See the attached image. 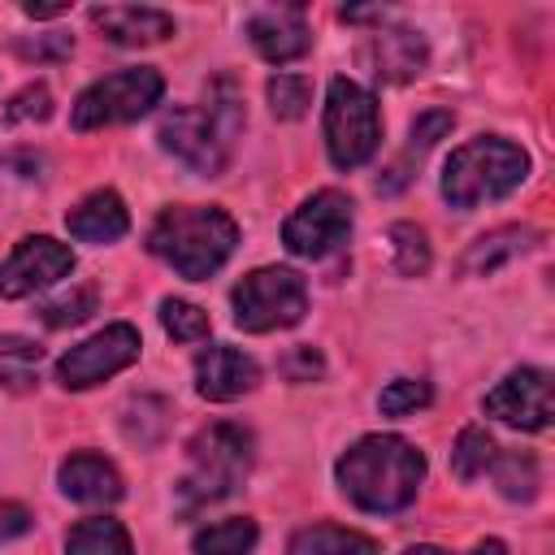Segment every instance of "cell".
Returning <instances> with one entry per match:
<instances>
[{"mask_svg":"<svg viewBox=\"0 0 555 555\" xmlns=\"http://www.w3.org/2000/svg\"><path fill=\"white\" fill-rule=\"evenodd\" d=\"M334 473L356 507L386 516V512H403L416 499L425 481V455L399 434H369L343 451Z\"/></svg>","mask_w":555,"mask_h":555,"instance_id":"6da1fadb","label":"cell"},{"mask_svg":"<svg viewBox=\"0 0 555 555\" xmlns=\"http://www.w3.org/2000/svg\"><path fill=\"white\" fill-rule=\"evenodd\" d=\"M243 130V100L234 91L230 78H212L208 82V100L204 104H182L169 108L160 117V147L173 152L191 173L199 178H221L234 152V139Z\"/></svg>","mask_w":555,"mask_h":555,"instance_id":"7a4b0ae2","label":"cell"},{"mask_svg":"<svg viewBox=\"0 0 555 555\" xmlns=\"http://www.w3.org/2000/svg\"><path fill=\"white\" fill-rule=\"evenodd\" d=\"M234 243H238V225L221 208H204V204L165 208L147 230L152 256H160L178 278L191 282L212 278L234 256Z\"/></svg>","mask_w":555,"mask_h":555,"instance_id":"3957f363","label":"cell"},{"mask_svg":"<svg viewBox=\"0 0 555 555\" xmlns=\"http://www.w3.org/2000/svg\"><path fill=\"white\" fill-rule=\"evenodd\" d=\"M529 178V152L512 139H468L464 147H455L442 165V199L451 208H477L490 199L512 195L520 182Z\"/></svg>","mask_w":555,"mask_h":555,"instance_id":"277c9868","label":"cell"},{"mask_svg":"<svg viewBox=\"0 0 555 555\" xmlns=\"http://www.w3.org/2000/svg\"><path fill=\"white\" fill-rule=\"evenodd\" d=\"M251 473V434L234 421H217L199 429L186 447V473L178 481L182 507H204L230 499Z\"/></svg>","mask_w":555,"mask_h":555,"instance_id":"5b68a950","label":"cell"},{"mask_svg":"<svg viewBox=\"0 0 555 555\" xmlns=\"http://www.w3.org/2000/svg\"><path fill=\"white\" fill-rule=\"evenodd\" d=\"M382 143V117L373 91L356 78H334L325 91V152L338 169H360Z\"/></svg>","mask_w":555,"mask_h":555,"instance_id":"8992f818","label":"cell"},{"mask_svg":"<svg viewBox=\"0 0 555 555\" xmlns=\"http://www.w3.org/2000/svg\"><path fill=\"white\" fill-rule=\"evenodd\" d=\"M230 304H234V325L247 330V334L291 330L308 312V286H304V278L295 269L264 264V269H251L234 286Z\"/></svg>","mask_w":555,"mask_h":555,"instance_id":"52a82bcc","label":"cell"},{"mask_svg":"<svg viewBox=\"0 0 555 555\" xmlns=\"http://www.w3.org/2000/svg\"><path fill=\"white\" fill-rule=\"evenodd\" d=\"M165 95V78L152 65H130L117 74H104L100 82H91L78 100H74V130H104V126H121L134 121L143 113H152V104H160Z\"/></svg>","mask_w":555,"mask_h":555,"instance_id":"ba28073f","label":"cell"},{"mask_svg":"<svg viewBox=\"0 0 555 555\" xmlns=\"http://www.w3.org/2000/svg\"><path fill=\"white\" fill-rule=\"evenodd\" d=\"M139 347H143V338H139L134 325H126V321L104 325L100 334L82 338L78 347H69V351L56 360V382H61L65 390H91V386H100L104 377L130 369V364L139 360Z\"/></svg>","mask_w":555,"mask_h":555,"instance_id":"9c48e42d","label":"cell"},{"mask_svg":"<svg viewBox=\"0 0 555 555\" xmlns=\"http://www.w3.org/2000/svg\"><path fill=\"white\" fill-rule=\"evenodd\" d=\"M351 234V195L325 186L317 195H308L282 225V243L291 256H304V260H321L330 256L334 247H343Z\"/></svg>","mask_w":555,"mask_h":555,"instance_id":"30bf717a","label":"cell"},{"mask_svg":"<svg viewBox=\"0 0 555 555\" xmlns=\"http://www.w3.org/2000/svg\"><path fill=\"white\" fill-rule=\"evenodd\" d=\"M69 269H74L69 243H56L48 234H30L0 264V299H26V295L61 282Z\"/></svg>","mask_w":555,"mask_h":555,"instance_id":"8fae6325","label":"cell"},{"mask_svg":"<svg viewBox=\"0 0 555 555\" xmlns=\"http://www.w3.org/2000/svg\"><path fill=\"white\" fill-rule=\"evenodd\" d=\"M486 416L503 421V425H516V429H546L551 425V373L546 369H512L490 395H486Z\"/></svg>","mask_w":555,"mask_h":555,"instance_id":"7c38bea8","label":"cell"},{"mask_svg":"<svg viewBox=\"0 0 555 555\" xmlns=\"http://www.w3.org/2000/svg\"><path fill=\"white\" fill-rule=\"evenodd\" d=\"M243 30H247L251 48H256L269 65H291V61H299V56L312 48V30H308L299 4H273V9H260V13L247 17Z\"/></svg>","mask_w":555,"mask_h":555,"instance_id":"4fadbf2b","label":"cell"},{"mask_svg":"<svg viewBox=\"0 0 555 555\" xmlns=\"http://www.w3.org/2000/svg\"><path fill=\"white\" fill-rule=\"evenodd\" d=\"M360 61L382 82H412L425 69L429 48H425V35L421 30H412V26H386V30H373L364 39Z\"/></svg>","mask_w":555,"mask_h":555,"instance_id":"5bb4252c","label":"cell"},{"mask_svg":"<svg viewBox=\"0 0 555 555\" xmlns=\"http://www.w3.org/2000/svg\"><path fill=\"white\" fill-rule=\"evenodd\" d=\"M256 382H260V364L243 347L212 343L195 360V390L204 399H212V403H230V399L247 395Z\"/></svg>","mask_w":555,"mask_h":555,"instance_id":"9a60e30c","label":"cell"},{"mask_svg":"<svg viewBox=\"0 0 555 555\" xmlns=\"http://www.w3.org/2000/svg\"><path fill=\"white\" fill-rule=\"evenodd\" d=\"M91 26L117 48H147L173 35V17L152 4H95Z\"/></svg>","mask_w":555,"mask_h":555,"instance_id":"2e32d148","label":"cell"},{"mask_svg":"<svg viewBox=\"0 0 555 555\" xmlns=\"http://www.w3.org/2000/svg\"><path fill=\"white\" fill-rule=\"evenodd\" d=\"M56 481H61V494H65V499L87 503V507H108V503H117V499L126 494L121 473H117L104 455H95V451H74V455L61 464Z\"/></svg>","mask_w":555,"mask_h":555,"instance_id":"e0dca14e","label":"cell"},{"mask_svg":"<svg viewBox=\"0 0 555 555\" xmlns=\"http://www.w3.org/2000/svg\"><path fill=\"white\" fill-rule=\"evenodd\" d=\"M65 230L74 238H82V243L104 247V243H117L130 230V212H126V204H121L117 191H91L87 199H78L65 212Z\"/></svg>","mask_w":555,"mask_h":555,"instance_id":"ac0fdd59","label":"cell"},{"mask_svg":"<svg viewBox=\"0 0 555 555\" xmlns=\"http://www.w3.org/2000/svg\"><path fill=\"white\" fill-rule=\"evenodd\" d=\"M533 243H538V230H529V225H503V230H490V234L473 238L464 247V256H460L455 269H460V278H490L503 264H512L516 256H525Z\"/></svg>","mask_w":555,"mask_h":555,"instance_id":"d6986e66","label":"cell"},{"mask_svg":"<svg viewBox=\"0 0 555 555\" xmlns=\"http://www.w3.org/2000/svg\"><path fill=\"white\" fill-rule=\"evenodd\" d=\"M43 347L26 334H0V386L13 395H26L39 386Z\"/></svg>","mask_w":555,"mask_h":555,"instance_id":"ffe728a7","label":"cell"},{"mask_svg":"<svg viewBox=\"0 0 555 555\" xmlns=\"http://www.w3.org/2000/svg\"><path fill=\"white\" fill-rule=\"evenodd\" d=\"M65 555H134L130 533L121 520L113 516H87L69 529L65 538Z\"/></svg>","mask_w":555,"mask_h":555,"instance_id":"44dd1931","label":"cell"},{"mask_svg":"<svg viewBox=\"0 0 555 555\" xmlns=\"http://www.w3.org/2000/svg\"><path fill=\"white\" fill-rule=\"evenodd\" d=\"M291 555H377V542L343 525H308L291 538Z\"/></svg>","mask_w":555,"mask_h":555,"instance_id":"7402d4cb","label":"cell"},{"mask_svg":"<svg viewBox=\"0 0 555 555\" xmlns=\"http://www.w3.org/2000/svg\"><path fill=\"white\" fill-rule=\"evenodd\" d=\"M256 542H260L256 520L230 516V520H217V525L199 529V533L191 538V551H195V555H251Z\"/></svg>","mask_w":555,"mask_h":555,"instance_id":"603a6c76","label":"cell"},{"mask_svg":"<svg viewBox=\"0 0 555 555\" xmlns=\"http://www.w3.org/2000/svg\"><path fill=\"white\" fill-rule=\"evenodd\" d=\"M494 486L503 499L512 503H529L542 486V468H538V455L533 451H503L494 455Z\"/></svg>","mask_w":555,"mask_h":555,"instance_id":"cb8c5ba5","label":"cell"},{"mask_svg":"<svg viewBox=\"0 0 555 555\" xmlns=\"http://www.w3.org/2000/svg\"><path fill=\"white\" fill-rule=\"evenodd\" d=\"M386 251H390V269H395L399 278H421V273L429 269V260H434L425 230L412 225V221H395V225L386 230Z\"/></svg>","mask_w":555,"mask_h":555,"instance_id":"d4e9b609","label":"cell"},{"mask_svg":"<svg viewBox=\"0 0 555 555\" xmlns=\"http://www.w3.org/2000/svg\"><path fill=\"white\" fill-rule=\"evenodd\" d=\"M169 429V403L156 399V395H134L126 408H121V434L134 442V447H156Z\"/></svg>","mask_w":555,"mask_h":555,"instance_id":"484cf974","label":"cell"},{"mask_svg":"<svg viewBox=\"0 0 555 555\" xmlns=\"http://www.w3.org/2000/svg\"><path fill=\"white\" fill-rule=\"evenodd\" d=\"M494 455H499L494 438H490L481 425H468V429H460V438H455V447H451V473H455L460 481H477V477L494 464Z\"/></svg>","mask_w":555,"mask_h":555,"instance_id":"4316f807","label":"cell"},{"mask_svg":"<svg viewBox=\"0 0 555 555\" xmlns=\"http://www.w3.org/2000/svg\"><path fill=\"white\" fill-rule=\"evenodd\" d=\"M91 312H95V286H69V291H61L56 299L39 304V321H43L48 330L82 325Z\"/></svg>","mask_w":555,"mask_h":555,"instance_id":"83f0119b","label":"cell"},{"mask_svg":"<svg viewBox=\"0 0 555 555\" xmlns=\"http://www.w3.org/2000/svg\"><path fill=\"white\" fill-rule=\"evenodd\" d=\"M264 95H269V108H273L278 121H295L312 104V82L304 74H273L269 87H264Z\"/></svg>","mask_w":555,"mask_h":555,"instance_id":"f1b7e54d","label":"cell"},{"mask_svg":"<svg viewBox=\"0 0 555 555\" xmlns=\"http://www.w3.org/2000/svg\"><path fill=\"white\" fill-rule=\"evenodd\" d=\"M160 325H165V334H169L173 343H199V338H208V330H212L208 312L195 308L191 299H160Z\"/></svg>","mask_w":555,"mask_h":555,"instance_id":"f546056e","label":"cell"},{"mask_svg":"<svg viewBox=\"0 0 555 555\" xmlns=\"http://www.w3.org/2000/svg\"><path fill=\"white\" fill-rule=\"evenodd\" d=\"M429 399H434V386H429L425 377H395V382H386V390L377 395V408H382L386 416H408V412H416V408H429Z\"/></svg>","mask_w":555,"mask_h":555,"instance_id":"4dcf8cb0","label":"cell"},{"mask_svg":"<svg viewBox=\"0 0 555 555\" xmlns=\"http://www.w3.org/2000/svg\"><path fill=\"white\" fill-rule=\"evenodd\" d=\"M4 117L17 126V121H48L52 117V91L43 82H26L9 104H4Z\"/></svg>","mask_w":555,"mask_h":555,"instance_id":"1f68e13d","label":"cell"},{"mask_svg":"<svg viewBox=\"0 0 555 555\" xmlns=\"http://www.w3.org/2000/svg\"><path fill=\"white\" fill-rule=\"evenodd\" d=\"M455 126V117H451V108H429V113H421L416 121H412V130H408V152H429L447 130Z\"/></svg>","mask_w":555,"mask_h":555,"instance_id":"d6a6232c","label":"cell"},{"mask_svg":"<svg viewBox=\"0 0 555 555\" xmlns=\"http://www.w3.org/2000/svg\"><path fill=\"white\" fill-rule=\"evenodd\" d=\"M278 373H282L286 382H317V377L325 373V360H321V351H317L312 343H299V347H291V351L278 360Z\"/></svg>","mask_w":555,"mask_h":555,"instance_id":"836d02e7","label":"cell"},{"mask_svg":"<svg viewBox=\"0 0 555 555\" xmlns=\"http://www.w3.org/2000/svg\"><path fill=\"white\" fill-rule=\"evenodd\" d=\"M13 52L22 61H69L74 39L69 35H35V39H17Z\"/></svg>","mask_w":555,"mask_h":555,"instance_id":"e575fe53","label":"cell"},{"mask_svg":"<svg viewBox=\"0 0 555 555\" xmlns=\"http://www.w3.org/2000/svg\"><path fill=\"white\" fill-rule=\"evenodd\" d=\"M35 525V516L22 507V503H0V542H13V538H26Z\"/></svg>","mask_w":555,"mask_h":555,"instance_id":"d590c367","label":"cell"},{"mask_svg":"<svg viewBox=\"0 0 555 555\" xmlns=\"http://www.w3.org/2000/svg\"><path fill=\"white\" fill-rule=\"evenodd\" d=\"M403 555H451V551H442V546H408ZM468 555H507V546H503L499 538H486V542H477Z\"/></svg>","mask_w":555,"mask_h":555,"instance_id":"8d00e7d4","label":"cell"},{"mask_svg":"<svg viewBox=\"0 0 555 555\" xmlns=\"http://www.w3.org/2000/svg\"><path fill=\"white\" fill-rule=\"evenodd\" d=\"M22 13H26V17H35V22H48V17L69 13V4H65V0H61V4H35V0H30V4H22Z\"/></svg>","mask_w":555,"mask_h":555,"instance_id":"74e56055","label":"cell"}]
</instances>
